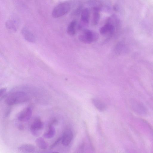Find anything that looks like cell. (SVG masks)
I'll return each mask as SVG.
<instances>
[{
	"label": "cell",
	"instance_id": "obj_1",
	"mask_svg": "<svg viewBox=\"0 0 153 153\" xmlns=\"http://www.w3.org/2000/svg\"><path fill=\"white\" fill-rule=\"evenodd\" d=\"M30 99V97L25 92L17 91L8 95L6 98L5 102L7 105L11 106L25 102Z\"/></svg>",
	"mask_w": 153,
	"mask_h": 153
},
{
	"label": "cell",
	"instance_id": "obj_2",
	"mask_svg": "<svg viewBox=\"0 0 153 153\" xmlns=\"http://www.w3.org/2000/svg\"><path fill=\"white\" fill-rule=\"evenodd\" d=\"M71 5L68 2H61L57 5L53 9L52 15L54 18L62 16L67 13L71 10Z\"/></svg>",
	"mask_w": 153,
	"mask_h": 153
},
{
	"label": "cell",
	"instance_id": "obj_3",
	"mask_svg": "<svg viewBox=\"0 0 153 153\" xmlns=\"http://www.w3.org/2000/svg\"><path fill=\"white\" fill-rule=\"evenodd\" d=\"M78 39L81 42L86 44H90L96 41L98 36L97 34L88 29L83 30L82 34L79 36Z\"/></svg>",
	"mask_w": 153,
	"mask_h": 153
},
{
	"label": "cell",
	"instance_id": "obj_4",
	"mask_svg": "<svg viewBox=\"0 0 153 153\" xmlns=\"http://www.w3.org/2000/svg\"><path fill=\"white\" fill-rule=\"evenodd\" d=\"M130 107L132 110L139 115H145L147 113V109L141 102L134 98H132L130 101Z\"/></svg>",
	"mask_w": 153,
	"mask_h": 153
},
{
	"label": "cell",
	"instance_id": "obj_5",
	"mask_svg": "<svg viewBox=\"0 0 153 153\" xmlns=\"http://www.w3.org/2000/svg\"><path fill=\"white\" fill-rule=\"evenodd\" d=\"M43 127V124L41 120L38 118L36 119L31 125L30 130L32 134L35 136H39Z\"/></svg>",
	"mask_w": 153,
	"mask_h": 153
},
{
	"label": "cell",
	"instance_id": "obj_6",
	"mask_svg": "<svg viewBox=\"0 0 153 153\" xmlns=\"http://www.w3.org/2000/svg\"><path fill=\"white\" fill-rule=\"evenodd\" d=\"M32 115V110L30 107L24 108L19 114L18 119L22 122L27 121L30 120Z\"/></svg>",
	"mask_w": 153,
	"mask_h": 153
},
{
	"label": "cell",
	"instance_id": "obj_7",
	"mask_svg": "<svg viewBox=\"0 0 153 153\" xmlns=\"http://www.w3.org/2000/svg\"><path fill=\"white\" fill-rule=\"evenodd\" d=\"M21 33L24 38L31 43H34L36 39L34 34L27 27H24L21 30Z\"/></svg>",
	"mask_w": 153,
	"mask_h": 153
},
{
	"label": "cell",
	"instance_id": "obj_8",
	"mask_svg": "<svg viewBox=\"0 0 153 153\" xmlns=\"http://www.w3.org/2000/svg\"><path fill=\"white\" fill-rule=\"evenodd\" d=\"M115 28L113 25L108 22L102 26L100 30V33L102 35L108 34L111 36L114 33Z\"/></svg>",
	"mask_w": 153,
	"mask_h": 153
},
{
	"label": "cell",
	"instance_id": "obj_9",
	"mask_svg": "<svg viewBox=\"0 0 153 153\" xmlns=\"http://www.w3.org/2000/svg\"><path fill=\"white\" fill-rule=\"evenodd\" d=\"M73 137L72 132L70 130L65 131L62 136V143L65 146H68L70 143Z\"/></svg>",
	"mask_w": 153,
	"mask_h": 153
},
{
	"label": "cell",
	"instance_id": "obj_10",
	"mask_svg": "<svg viewBox=\"0 0 153 153\" xmlns=\"http://www.w3.org/2000/svg\"><path fill=\"white\" fill-rule=\"evenodd\" d=\"M35 147L33 145L28 143L21 145L18 148V150L22 153H32L35 150Z\"/></svg>",
	"mask_w": 153,
	"mask_h": 153
},
{
	"label": "cell",
	"instance_id": "obj_11",
	"mask_svg": "<svg viewBox=\"0 0 153 153\" xmlns=\"http://www.w3.org/2000/svg\"><path fill=\"white\" fill-rule=\"evenodd\" d=\"M5 26L9 30L15 32L17 30L18 24L17 21L16 20L10 19L6 22Z\"/></svg>",
	"mask_w": 153,
	"mask_h": 153
},
{
	"label": "cell",
	"instance_id": "obj_12",
	"mask_svg": "<svg viewBox=\"0 0 153 153\" xmlns=\"http://www.w3.org/2000/svg\"><path fill=\"white\" fill-rule=\"evenodd\" d=\"M93 10L92 22L93 25H96L99 23L100 18V9L97 7H94Z\"/></svg>",
	"mask_w": 153,
	"mask_h": 153
},
{
	"label": "cell",
	"instance_id": "obj_13",
	"mask_svg": "<svg viewBox=\"0 0 153 153\" xmlns=\"http://www.w3.org/2000/svg\"><path fill=\"white\" fill-rule=\"evenodd\" d=\"M77 21L76 20H73L69 23L67 28V33L70 36H73L75 34V27Z\"/></svg>",
	"mask_w": 153,
	"mask_h": 153
},
{
	"label": "cell",
	"instance_id": "obj_14",
	"mask_svg": "<svg viewBox=\"0 0 153 153\" xmlns=\"http://www.w3.org/2000/svg\"><path fill=\"white\" fill-rule=\"evenodd\" d=\"M81 19L85 23L88 24L89 22L90 11L88 9L85 8L82 9L81 13Z\"/></svg>",
	"mask_w": 153,
	"mask_h": 153
},
{
	"label": "cell",
	"instance_id": "obj_15",
	"mask_svg": "<svg viewBox=\"0 0 153 153\" xmlns=\"http://www.w3.org/2000/svg\"><path fill=\"white\" fill-rule=\"evenodd\" d=\"M92 102L94 106L100 111H103L106 108L105 104L98 99L94 98L92 99Z\"/></svg>",
	"mask_w": 153,
	"mask_h": 153
},
{
	"label": "cell",
	"instance_id": "obj_16",
	"mask_svg": "<svg viewBox=\"0 0 153 153\" xmlns=\"http://www.w3.org/2000/svg\"><path fill=\"white\" fill-rule=\"evenodd\" d=\"M56 134V130L54 127L51 125L47 131L43 134L44 137L46 139H51Z\"/></svg>",
	"mask_w": 153,
	"mask_h": 153
},
{
	"label": "cell",
	"instance_id": "obj_17",
	"mask_svg": "<svg viewBox=\"0 0 153 153\" xmlns=\"http://www.w3.org/2000/svg\"><path fill=\"white\" fill-rule=\"evenodd\" d=\"M35 143L37 146L41 149H45L47 148V143L42 137H39L37 138L35 140Z\"/></svg>",
	"mask_w": 153,
	"mask_h": 153
},
{
	"label": "cell",
	"instance_id": "obj_18",
	"mask_svg": "<svg viewBox=\"0 0 153 153\" xmlns=\"http://www.w3.org/2000/svg\"><path fill=\"white\" fill-rule=\"evenodd\" d=\"M62 137H60L56 139L55 142L51 145L50 148L51 149H53L56 147L59 143L62 140Z\"/></svg>",
	"mask_w": 153,
	"mask_h": 153
},
{
	"label": "cell",
	"instance_id": "obj_19",
	"mask_svg": "<svg viewBox=\"0 0 153 153\" xmlns=\"http://www.w3.org/2000/svg\"><path fill=\"white\" fill-rule=\"evenodd\" d=\"M82 7L81 6L79 7L74 11V14L76 15H79L80 13V12H82Z\"/></svg>",
	"mask_w": 153,
	"mask_h": 153
},
{
	"label": "cell",
	"instance_id": "obj_20",
	"mask_svg": "<svg viewBox=\"0 0 153 153\" xmlns=\"http://www.w3.org/2000/svg\"><path fill=\"white\" fill-rule=\"evenodd\" d=\"M6 91V89H2L0 91V97H1L2 95H4V94L5 93Z\"/></svg>",
	"mask_w": 153,
	"mask_h": 153
},
{
	"label": "cell",
	"instance_id": "obj_21",
	"mask_svg": "<svg viewBox=\"0 0 153 153\" xmlns=\"http://www.w3.org/2000/svg\"><path fill=\"white\" fill-rule=\"evenodd\" d=\"M43 153H59L57 152H50Z\"/></svg>",
	"mask_w": 153,
	"mask_h": 153
}]
</instances>
